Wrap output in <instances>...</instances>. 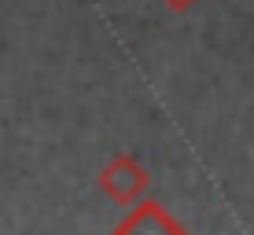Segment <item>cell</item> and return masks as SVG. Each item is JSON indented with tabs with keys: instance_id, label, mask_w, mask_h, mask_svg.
<instances>
[{
	"instance_id": "2",
	"label": "cell",
	"mask_w": 254,
	"mask_h": 235,
	"mask_svg": "<svg viewBox=\"0 0 254 235\" xmlns=\"http://www.w3.org/2000/svg\"><path fill=\"white\" fill-rule=\"evenodd\" d=\"M115 235H188V232H185V224L173 221L159 202L144 198V202H136L133 213L115 228Z\"/></svg>"
},
{
	"instance_id": "1",
	"label": "cell",
	"mask_w": 254,
	"mask_h": 235,
	"mask_svg": "<svg viewBox=\"0 0 254 235\" xmlns=\"http://www.w3.org/2000/svg\"><path fill=\"white\" fill-rule=\"evenodd\" d=\"M100 188L107 191L115 202L126 206V202H136L140 191L147 188V173L140 169L129 154H115V158L100 169Z\"/></svg>"
}]
</instances>
